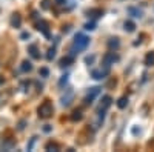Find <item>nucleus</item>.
<instances>
[{
  "mask_svg": "<svg viewBox=\"0 0 154 152\" xmlns=\"http://www.w3.org/2000/svg\"><path fill=\"white\" fill-rule=\"evenodd\" d=\"M128 12H130V16L133 17H142V11H140L139 8H128Z\"/></svg>",
  "mask_w": 154,
  "mask_h": 152,
  "instance_id": "16",
  "label": "nucleus"
},
{
  "mask_svg": "<svg viewBox=\"0 0 154 152\" xmlns=\"http://www.w3.org/2000/svg\"><path fill=\"white\" fill-rule=\"evenodd\" d=\"M28 52H29V55L32 57V58H40V54H38V49H37V46L35 45H29L28 46Z\"/></svg>",
  "mask_w": 154,
  "mask_h": 152,
  "instance_id": "9",
  "label": "nucleus"
},
{
  "mask_svg": "<svg viewBox=\"0 0 154 152\" xmlns=\"http://www.w3.org/2000/svg\"><path fill=\"white\" fill-rule=\"evenodd\" d=\"M108 74V66L102 71V69H94L93 72H91V75H93V79H96V80H102V79H105V75Z\"/></svg>",
  "mask_w": 154,
  "mask_h": 152,
  "instance_id": "6",
  "label": "nucleus"
},
{
  "mask_svg": "<svg viewBox=\"0 0 154 152\" xmlns=\"http://www.w3.org/2000/svg\"><path fill=\"white\" fill-rule=\"evenodd\" d=\"M43 131H45V132H51V126H49V124H46L45 128H43Z\"/></svg>",
  "mask_w": 154,
  "mask_h": 152,
  "instance_id": "30",
  "label": "nucleus"
},
{
  "mask_svg": "<svg viewBox=\"0 0 154 152\" xmlns=\"http://www.w3.org/2000/svg\"><path fill=\"white\" fill-rule=\"evenodd\" d=\"M94 58H96L94 55H91V57H86V58H85V61H86L88 65H89V63H93V61H94Z\"/></svg>",
  "mask_w": 154,
  "mask_h": 152,
  "instance_id": "25",
  "label": "nucleus"
},
{
  "mask_svg": "<svg viewBox=\"0 0 154 152\" xmlns=\"http://www.w3.org/2000/svg\"><path fill=\"white\" fill-rule=\"evenodd\" d=\"M99 94H100V88H99V86L91 88V89L88 91L86 97H85V105H91V103H93V100H94Z\"/></svg>",
  "mask_w": 154,
  "mask_h": 152,
  "instance_id": "3",
  "label": "nucleus"
},
{
  "mask_svg": "<svg viewBox=\"0 0 154 152\" xmlns=\"http://www.w3.org/2000/svg\"><path fill=\"white\" fill-rule=\"evenodd\" d=\"M45 149H46V151H59V146H57L56 143H53V142H49V143H46Z\"/></svg>",
  "mask_w": 154,
  "mask_h": 152,
  "instance_id": "20",
  "label": "nucleus"
},
{
  "mask_svg": "<svg viewBox=\"0 0 154 152\" xmlns=\"http://www.w3.org/2000/svg\"><path fill=\"white\" fill-rule=\"evenodd\" d=\"M89 45V37L83 35V34H77L75 39H74V43H72V48H71V52L75 54V51H83L86 46Z\"/></svg>",
  "mask_w": 154,
  "mask_h": 152,
  "instance_id": "1",
  "label": "nucleus"
},
{
  "mask_svg": "<svg viewBox=\"0 0 154 152\" xmlns=\"http://www.w3.org/2000/svg\"><path fill=\"white\" fill-rule=\"evenodd\" d=\"M111 101H112V98L109 97V95H105L103 98H102V103H100V109H103V111H106L109 106H111Z\"/></svg>",
  "mask_w": 154,
  "mask_h": 152,
  "instance_id": "8",
  "label": "nucleus"
},
{
  "mask_svg": "<svg viewBox=\"0 0 154 152\" xmlns=\"http://www.w3.org/2000/svg\"><path fill=\"white\" fill-rule=\"evenodd\" d=\"M123 26H125V31H128V32L136 31V23H134V22H131V20H126Z\"/></svg>",
  "mask_w": 154,
  "mask_h": 152,
  "instance_id": "14",
  "label": "nucleus"
},
{
  "mask_svg": "<svg viewBox=\"0 0 154 152\" xmlns=\"http://www.w3.org/2000/svg\"><path fill=\"white\" fill-rule=\"evenodd\" d=\"M20 25H22V19L19 14H14L11 17V26L12 28H20Z\"/></svg>",
  "mask_w": 154,
  "mask_h": 152,
  "instance_id": "10",
  "label": "nucleus"
},
{
  "mask_svg": "<svg viewBox=\"0 0 154 152\" xmlns=\"http://www.w3.org/2000/svg\"><path fill=\"white\" fill-rule=\"evenodd\" d=\"M117 60H119V57L116 55L114 52H106V54L103 55V65L109 68V66H111V65H114V63L117 61Z\"/></svg>",
  "mask_w": 154,
  "mask_h": 152,
  "instance_id": "5",
  "label": "nucleus"
},
{
  "mask_svg": "<svg viewBox=\"0 0 154 152\" xmlns=\"http://www.w3.org/2000/svg\"><path fill=\"white\" fill-rule=\"evenodd\" d=\"M37 112H38V117L40 118H49L51 115H53V112H54V108H53V105H51L49 100H45L43 103L38 106Z\"/></svg>",
  "mask_w": 154,
  "mask_h": 152,
  "instance_id": "2",
  "label": "nucleus"
},
{
  "mask_svg": "<svg viewBox=\"0 0 154 152\" xmlns=\"http://www.w3.org/2000/svg\"><path fill=\"white\" fill-rule=\"evenodd\" d=\"M56 3H57V5H65L66 0H56Z\"/></svg>",
  "mask_w": 154,
  "mask_h": 152,
  "instance_id": "28",
  "label": "nucleus"
},
{
  "mask_svg": "<svg viewBox=\"0 0 154 152\" xmlns=\"http://www.w3.org/2000/svg\"><path fill=\"white\" fill-rule=\"evenodd\" d=\"M20 69H22L23 72H29V71H32V63H31V61H28V60L22 61V66H20Z\"/></svg>",
  "mask_w": 154,
  "mask_h": 152,
  "instance_id": "13",
  "label": "nucleus"
},
{
  "mask_svg": "<svg viewBox=\"0 0 154 152\" xmlns=\"http://www.w3.org/2000/svg\"><path fill=\"white\" fill-rule=\"evenodd\" d=\"M71 98H72V91H68L66 97H62V105L63 106H68L71 103Z\"/></svg>",
  "mask_w": 154,
  "mask_h": 152,
  "instance_id": "17",
  "label": "nucleus"
},
{
  "mask_svg": "<svg viewBox=\"0 0 154 152\" xmlns=\"http://www.w3.org/2000/svg\"><path fill=\"white\" fill-rule=\"evenodd\" d=\"M145 65H146V66H152V65H154V51L146 54V57H145Z\"/></svg>",
  "mask_w": 154,
  "mask_h": 152,
  "instance_id": "15",
  "label": "nucleus"
},
{
  "mask_svg": "<svg viewBox=\"0 0 154 152\" xmlns=\"http://www.w3.org/2000/svg\"><path fill=\"white\" fill-rule=\"evenodd\" d=\"M126 105H128V98H126V97H120L119 101H117V106H119L120 109H123V108H126Z\"/></svg>",
  "mask_w": 154,
  "mask_h": 152,
  "instance_id": "19",
  "label": "nucleus"
},
{
  "mask_svg": "<svg viewBox=\"0 0 154 152\" xmlns=\"http://www.w3.org/2000/svg\"><path fill=\"white\" fill-rule=\"evenodd\" d=\"M86 16L88 17H91V19H97V17H102L103 16V11L102 9H89V11H86Z\"/></svg>",
  "mask_w": 154,
  "mask_h": 152,
  "instance_id": "7",
  "label": "nucleus"
},
{
  "mask_svg": "<svg viewBox=\"0 0 154 152\" xmlns=\"http://www.w3.org/2000/svg\"><path fill=\"white\" fill-rule=\"evenodd\" d=\"M82 117H83V115H82V112H80V111H74V112H72V115H71V120H72V121H80Z\"/></svg>",
  "mask_w": 154,
  "mask_h": 152,
  "instance_id": "18",
  "label": "nucleus"
},
{
  "mask_svg": "<svg viewBox=\"0 0 154 152\" xmlns=\"http://www.w3.org/2000/svg\"><path fill=\"white\" fill-rule=\"evenodd\" d=\"M25 123H26V121H25V120H22V121L19 123V131H22V129L25 128Z\"/></svg>",
  "mask_w": 154,
  "mask_h": 152,
  "instance_id": "27",
  "label": "nucleus"
},
{
  "mask_svg": "<svg viewBox=\"0 0 154 152\" xmlns=\"http://www.w3.org/2000/svg\"><path fill=\"white\" fill-rule=\"evenodd\" d=\"M85 29H86V31H94V29H96V23H94V22H88V23L85 25Z\"/></svg>",
  "mask_w": 154,
  "mask_h": 152,
  "instance_id": "22",
  "label": "nucleus"
},
{
  "mask_svg": "<svg viewBox=\"0 0 154 152\" xmlns=\"http://www.w3.org/2000/svg\"><path fill=\"white\" fill-rule=\"evenodd\" d=\"M42 8H43V9H48V8H49V5H48V0H43V2H42Z\"/></svg>",
  "mask_w": 154,
  "mask_h": 152,
  "instance_id": "26",
  "label": "nucleus"
},
{
  "mask_svg": "<svg viewBox=\"0 0 154 152\" xmlns=\"http://www.w3.org/2000/svg\"><path fill=\"white\" fill-rule=\"evenodd\" d=\"M56 57V48H49L48 49V54H46V58L48 60H53Z\"/></svg>",
  "mask_w": 154,
  "mask_h": 152,
  "instance_id": "21",
  "label": "nucleus"
},
{
  "mask_svg": "<svg viewBox=\"0 0 154 152\" xmlns=\"http://www.w3.org/2000/svg\"><path fill=\"white\" fill-rule=\"evenodd\" d=\"M38 74H40L42 77H48V75H49V69L48 68H40V69H38Z\"/></svg>",
  "mask_w": 154,
  "mask_h": 152,
  "instance_id": "23",
  "label": "nucleus"
},
{
  "mask_svg": "<svg viewBox=\"0 0 154 152\" xmlns=\"http://www.w3.org/2000/svg\"><path fill=\"white\" fill-rule=\"evenodd\" d=\"M119 46H120V42H119L117 37H114V39H109L108 40V48L109 49H117Z\"/></svg>",
  "mask_w": 154,
  "mask_h": 152,
  "instance_id": "12",
  "label": "nucleus"
},
{
  "mask_svg": "<svg viewBox=\"0 0 154 152\" xmlns=\"http://www.w3.org/2000/svg\"><path fill=\"white\" fill-rule=\"evenodd\" d=\"M2 83H3V79H2V77H0V85H2Z\"/></svg>",
  "mask_w": 154,
  "mask_h": 152,
  "instance_id": "31",
  "label": "nucleus"
},
{
  "mask_svg": "<svg viewBox=\"0 0 154 152\" xmlns=\"http://www.w3.org/2000/svg\"><path fill=\"white\" fill-rule=\"evenodd\" d=\"M66 82H68V75H63V77L60 79V82H59V85H60V86H63Z\"/></svg>",
  "mask_w": 154,
  "mask_h": 152,
  "instance_id": "24",
  "label": "nucleus"
},
{
  "mask_svg": "<svg viewBox=\"0 0 154 152\" xmlns=\"http://www.w3.org/2000/svg\"><path fill=\"white\" fill-rule=\"evenodd\" d=\"M28 37H29V34H28V32H23V34L20 35V39H28Z\"/></svg>",
  "mask_w": 154,
  "mask_h": 152,
  "instance_id": "29",
  "label": "nucleus"
},
{
  "mask_svg": "<svg viewBox=\"0 0 154 152\" xmlns=\"http://www.w3.org/2000/svg\"><path fill=\"white\" fill-rule=\"evenodd\" d=\"M72 61H74L72 55H66V57H63V58L60 60V66H62V68H66V66H69V65H71Z\"/></svg>",
  "mask_w": 154,
  "mask_h": 152,
  "instance_id": "11",
  "label": "nucleus"
},
{
  "mask_svg": "<svg viewBox=\"0 0 154 152\" xmlns=\"http://www.w3.org/2000/svg\"><path fill=\"white\" fill-rule=\"evenodd\" d=\"M37 29L40 31L46 39H51V31H49V26H48V23L45 22V20H40V22H37Z\"/></svg>",
  "mask_w": 154,
  "mask_h": 152,
  "instance_id": "4",
  "label": "nucleus"
}]
</instances>
